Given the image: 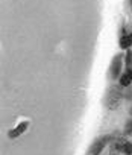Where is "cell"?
<instances>
[{
  "label": "cell",
  "instance_id": "3957f363",
  "mask_svg": "<svg viewBox=\"0 0 132 155\" xmlns=\"http://www.w3.org/2000/svg\"><path fill=\"white\" fill-rule=\"evenodd\" d=\"M130 44H132V35H126V37H123L121 41H120V46H121L123 49L129 47Z\"/></svg>",
  "mask_w": 132,
  "mask_h": 155
},
{
  "label": "cell",
  "instance_id": "7a4b0ae2",
  "mask_svg": "<svg viewBox=\"0 0 132 155\" xmlns=\"http://www.w3.org/2000/svg\"><path fill=\"white\" fill-rule=\"evenodd\" d=\"M130 81H132V71H129V70H127V71L123 74V78H121V81H120V82H121V85H124V87H126V85H129V84H130Z\"/></svg>",
  "mask_w": 132,
  "mask_h": 155
},
{
  "label": "cell",
  "instance_id": "277c9868",
  "mask_svg": "<svg viewBox=\"0 0 132 155\" xmlns=\"http://www.w3.org/2000/svg\"><path fill=\"white\" fill-rule=\"evenodd\" d=\"M103 144H105V140H100L99 143H96V144H94V147L91 149V153H90V155H97V153L100 152V149L103 147Z\"/></svg>",
  "mask_w": 132,
  "mask_h": 155
},
{
  "label": "cell",
  "instance_id": "6da1fadb",
  "mask_svg": "<svg viewBox=\"0 0 132 155\" xmlns=\"http://www.w3.org/2000/svg\"><path fill=\"white\" fill-rule=\"evenodd\" d=\"M26 128H27V123L24 122V123H21L20 126H17V128H15L14 131H11V134H9V135H11V137L14 138V137H17V135H20V134H21L23 131H26Z\"/></svg>",
  "mask_w": 132,
  "mask_h": 155
}]
</instances>
